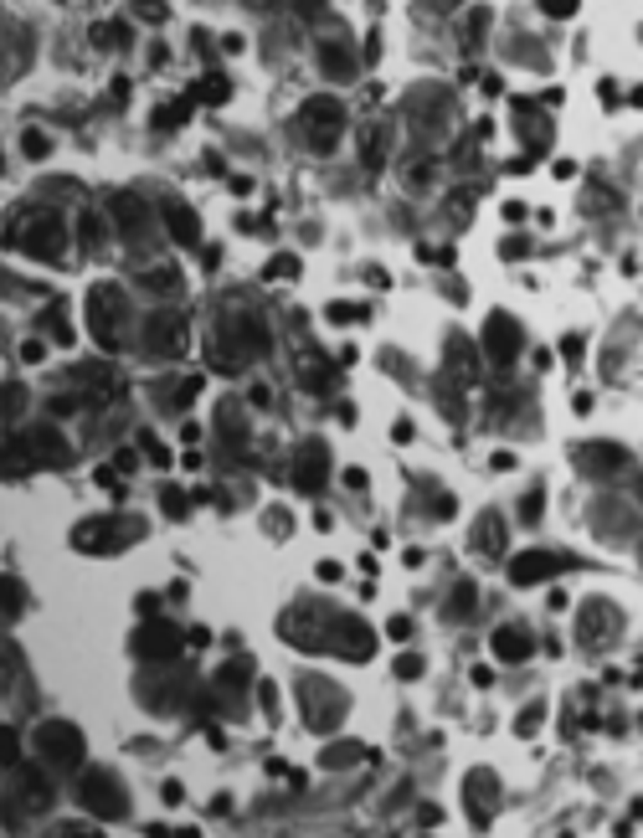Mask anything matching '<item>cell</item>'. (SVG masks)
Listing matches in <instances>:
<instances>
[{
	"instance_id": "cell-1",
	"label": "cell",
	"mask_w": 643,
	"mask_h": 838,
	"mask_svg": "<svg viewBox=\"0 0 643 838\" xmlns=\"http://www.w3.org/2000/svg\"><path fill=\"white\" fill-rule=\"evenodd\" d=\"M340 129H345L340 98H309L304 109H299V140L309 144V155H335Z\"/></svg>"
},
{
	"instance_id": "cell-2",
	"label": "cell",
	"mask_w": 643,
	"mask_h": 838,
	"mask_svg": "<svg viewBox=\"0 0 643 838\" xmlns=\"http://www.w3.org/2000/svg\"><path fill=\"white\" fill-rule=\"evenodd\" d=\"M36 751L47 766H82V730L67 726V720H47V726H36Z\"/></svg>"
},
{
	"instance_id": "cell-3",
	"label": "cell",
	"mask_w": 643,
	"mask_h": 838,
	"mask_svg": "<svg viewBox=\"0 0 643 838\" xmlns=\"http://www.w3.org/2000/svg\"><path fill=\"white\" fill-rule=\"evenodd\" d=\"M78 803L88 807L93 818H103V823H113V818H124V813H129V807H124V787H119L109 772H82Z\"/></svg>"
},
{
	"instance_id": "cell-4",
	"label": "cell",
	"mask_w": 643,
	"mask_h": 838,
	"mask_svg": "<svg viewBox=\"0 0 643 838\" xmlns=\"http://www.w3.org/2000/svg\"><path fill=\"white\" fill-rule=\"evenodd\" d=\"M5 242L26 247L32 257H62L67 232H62V222H57V217H32V222L21 226V232H5Z\"/></svg>"
},
{
	"instance_id": "cell-5",
	"label": "cell",
	"mask_w": 643,
	"mask_h": 838,
	"mask_svg": "<svg viewBox=\"0 0 643 838\" xmlns=\"http://www.w3.org/2000/svg\"><path fill=\"white\" fill-rule=\"evenodd\" d=\"M180 643H186V638H180V628H176V622H160V617H149L145 628L134 633V653H139L145 664H160V659H176V653H180Z\"/></svg>"
},
{
	"instance_id": "cell-6",
	"label": "cell",
	"mask_w": 643,
	"mask_h": 838,
	"mask_svg": "<svg viewBox=\"0 0 643 838\" xmlns=\"http://www.w3.org/2000/svg\"><path fill=\"white\" fill-rule=\"evenodd\" d=\"M113 324H119V288L103 284L88 294V330H93V340L103 350H113Z\"/></svg>"
},
{
	"instance_id": "cell-7",
	"label": "cell",
	"mask_w": 643,
	"mask_h": 838,
	"mask_svg": "<svg viewBox=\"0 0 643 838\" xmlns=\"http://www.w3.org/2000/svg\"><path fill=\"white\" fill-rule=\"evenodd\" d=\"M26 453H32L36 468H67L72 463V448L57 428H32L26 432Z\"/></svg>"
},
{
	"instance_id": "cell-8",
	"label": "cell",
	"mask_w": 643,
	"mask_h": 838,
	"mask_svg": "<svg viewBox=\"0 0 643 838\" xmlns=\"http://www.w3.org/2000/svg\"><path fill=\"white\" fill-rule=\"evenodd\" d=\"M484 350H489V361L510 365L514 355H520V324H514L510 314H489V324H484Z\"/></svg>"
},
{
	"instance_id": "cell-9",
	"label": "cell",
	"mask_w": 643,
	"mask_h": 838,
	"mask_svg": "<svg viewBox=\"0 0 643 838\" xmlns=\"http://www.w3.org/2000/svg\"><path fill=\"white\" fill-rule=\"evenodd\" d=\"M324 478H330V453H324L320 443H304L299 453H293V484H299L304 494H320Z\"/></svg>"
},
{
	"instance_id": "cell-10",
	"label": "cell",
	"mask_w": 643,
	"mask_h": 838,
	"mask_svg": "<svg viewBox=\"0 0 643 838\" xmlns=\"http://www.w3.org/2000/svg\"><path fill=\"white\" fill-rule=\"evenodd\" d=\"M551 571H561V555H551V551H520L510 561V582L514 586H535V582H546Z\"/></svg>"
},
{
	"instance_id": "cell-11",
	"label": "cell",
	"mask_w": 643,
	"mask_h": 838,
	"mask_svg": "<svg viewBox=\"0 0 643 838\" xmlns=\"http://www.w3.org/2000/svg\"><path fill=\"white\" fill-rule=\"evenodd\" d=\"M145 345L155 350V355H180V350H186V324H180V319L170 314V309H165V314L149 319Z\"/></svg>"
},
{
	"instance_id": "cell-12",
	"label": "cell",
	"mask_w": 643,
	"mask_h": 838,
	"mask_svg": "<svg viewBox=\"0 0 643 838\" xmlns=\"http://www.w3.org/2000/svg\"><path fill=\"white\" fill-rule=\"evenodd\" d=\"M119 540H124V530H119L113 520H82L78 530H72V545L88 551V555H93V551H113Z\"/></svg>"
},
{
	"instance_id": "cell-13",
	"label": "cell",
	"mask_w": 643,
	"mask_h": 838,
	"mask_svg": "<svg viewBox=\"0 0 643 838\" xmlns=\"http://www.w3.org/2000/svg\"><path fill=\"white\" fill-rule=\"evenodd\" d=\"M165 226H170V237L180 247H201V222H196V211L186 201H165Z\"/></svg>"
},
{
	"instance_id": "cell-14",
	"label": "cell",
	"mask_w": 643,
	"mask_h": 838,
	"mask_svg": "<svg viewBox=\"0 0 643 838\" xmlns=\"http://www.w3.org/2000/svg\"><path fill=\"white\" fill-rule=\"evenodd\" d=\"M577 458H581V468H592V474H618V468H628V448H618V443H587Z\"/></svg>"
},
{
	"instance_id": "cell-15",
	"label": "cell",
	"mask_w": 643,
	"mask_h": 838,
	"mask_svg": "<svg viewBox=\"0 0 643 838\" xmlns=\"http://www.w3.org/2000/svg\"><path fill=\"white\" fill-rule=\"evenodd\" d=\"M489 649H494V659H504V664H525L531 659V633H520V628H499L494 638H489Z\"/></svg>"
},
{
	"instance_id": "cell-16",
	"label": "cell",
	"mask_w": 643,
	"mask_h": 838,
	"mask_svg": "<svg viewBox=\"0 0 643 838\" xmlns=\"http://www.w3.org/2000/svg\"><path fill=\"white\" fill-rule=\"evenodd\" d=\"M320 67L330 72V78H340V82H350L355 78V63H350V52L340 47V42H324L320 47Z\"/></svg>"
},
{
	"instance_id": "cell-17",
	"label": "cell",
	"mask_w": 643,
	"mask_h": 838,
	"mask_svg": "<svg viewBox=\"0 0 643 838\" xmlns=\"http://www.w3.org/2000/svg\"><path fill=\"white\" fill-rule=\"evenodd\" d=\"M16 782H21V792H26V807H47V797H52V787L42 782V772L36 766H16Z\"/></svg>"
},
{
	"instance_id": "cell-18",
	"label": "cell",
	"mask_w": 643,
	"mask_h": 838,
	"mask_svg": "<svg viewBox=\"0 0 643 838\" xmlns=\"http://www.w3.org/2000/svg\"><path fill=\"white\" fill-rule=\"evenodd\" d=\"M474 540H479L484 555H499V551H504V520H499V515H484L479 535H474Z\"/></svg>"
},
{
	"instance_id": "cell-19",
	"label": "cell",
	"mask_w": 643,
	"mask_h": 838,
	"mask_svg": "<svg viewBox=\"0 0 643 838\" xmlns=\"http://www.w3.org/2000/svg\"><path fill=\"white\" fill-rule=\"evenodd\" d=\"M191 98H196V103H226V98H232V82H226V78H201L191 88Z\"/></svg>"
},
{
	"instance_id": "cell-20",
	"label": "cell",
	"mask_w": 643,
	"mask_h": 838,
	"mask_svg": "<svg viewBox=\"0 0 643 838\" xmlns=\"http://www.w3.org/2000/svg\"><path fill=\"white\" fill-rule=\"evenodd\" d=\"M474 607H479V586L458 582V586H453V602H448V617H468Z\"/></svg>"
},
{
	"instance_id": "cell-21",
	"label": "cell",
	"mask_w": 643,
	"mask_h": 838,
	"mask_svg": "<svg viewBox=\"0 0 643 838\" xmlns=\"http://www.w3.org/2000/svg\"><path fill=\"white\" fill-rule=\"evenodd\" d=\"M340 628H345V649H350V659H366V653H370V638H366V628H360L355 617H345Z\"/></svg>"
},
{
	"instance_id": "cell-22",
	"label": "cell",
	"mask_w": 643,
	"mask_h": 838,
	"mask_svg": "<svg viewBox=\"0 0 643 838\" xmlns=\"http://www.w3.org/2000/svg\"><path fill=\"white\" fill-rule=\"evenodd\" d=\"M113 206H119V217H124V232H139V217H145V206L134 201V196H113Z\"/></svg>"
},
{
	"instance_id": "cell-23",
	"label": "cell",
	"mask_w": 643,
	"mask_h": 838,
	"mask_svg": "<svg viewBox=\"0 0 643 838\" xmlns=\"http://www.w3.org/2000/svg\"><path fill=\"white\" fill-rule=\"evenodd\" d=\"M186 119H191V103H170V109L155 113V129H180Z\"/></svg>"
},
{
	"instance_id": "cell-24",
	"label": "cell",
	"mask_w": 643,
	"mask_h": 838,
	"mask_svg": "<svg viewBox=\"0 0 643 838\" xmlns=\"http://www.w3.org/2000/svg\"><path fill=\"white\" fill-rule=\"evenodd\" d=\"M247 689V664H226L222 669V695H242Z\"/></svg>"
},
{
	"instance_id": "cell-25",
	"label": "cell",
	"mask_w": 643,
	"mask_h": 838,
	"mask_svg": "<svg viewBox=\"0 0 643 838\" xmlns=\"http://www.w3.org/2000/svg\"><path fill=\"white\" fill-rule=\"evenodd\" d=\"M160 505H165V515H176V520H180V515H186V505H191V499H186V494H180V489H170V484H165V489H160Z\"/></svg>"
},
{
	"instance_id": "cell-26",
	"label": "cell",
	"mask_w": 643,
	"mask_h": 838,
	"mask_svg": "<svg viewBox=\"0 0 643 838\" xmlns=\"http://www.w3.org/2000/svg\"><path fill=\"white\" fill-rule=\"evenodd\" d=\"M376 140H381V129H370V134H366V170H381V159H386V149Z\"/></svg>"
},
{
	"instance_id": "cell-27",
	"label": "cell",
	"mask_w": 643,
	"mask_h": 838,
	"mask_svg": "<svg viewBox=\"0 0 643 838\" xmlns=\"http://www.w3.org/2000/svg\"><path fill=\"white\" fill-rule=\"evenodd\" d=\"M139 284H145V288H160V294H176V288H180V278H176V273H145Z\"/></svg>"
},
{
	"instance_id": "cell-28",
	"label": "cell",
	"mask_w": 643,
	"mask_h": 838,
	"mask_svg": "<svg viewBox=\"0 0 643 838\" xmlns=\"http://www.w3.org/2000/svg\"><path fill=\"white\" fill-rule=\"evenodd\" d=\"M139 443H145V453L155 458V468H170V448H165V443H155L149 432H139Z\"/></svg>"
},
{
	"instance_id": "cell-29",
	"label": "cell",
	"mask_w": 643,
	"mask_h": 838,
	"mask_svg": "<svg viewBox=\"0 0 643 838\" xmlns=\"http://www.w3.org/2000/svg\"><path fill=\"white\" fill-rule=\"evenodd\" d=\"M21 149H26L32 159H42V155H47V134H36V129H26V134H21Z\"/></svg>"
},
{
	"instance_id": "cell-30",
	"label": "cell",
	"mask_w": 643,
	"mask_h": 838,
	"mask_svg": "<svg viewBox=\"0 0 643 838\" xmlns=\"http://www.w3.org/2000/svg\"><path fill=\"white\" fill-rule=\"evenodd\" d=\"M289 273H299V257H289V253H278L274 263H268V278H289Z\"/></svg>"
},
{
	"instance_id": "cell-31",
	"label": "cell",
	"mask_w": 643,
	"mask_h": 838,
	"mask_svg": "<svg viewBox=\"0 0 643 838\" xmlns=\"http://www.w3.org/2000/svg\"><path fill=\"white\" fill-rule=\"evenodd\" d=\"M422 674V659L417 653H402V659H397V679H417Z\"/></svg>"
},
{
	"instance_id": "cell-32",
	"label": "cell",
	"mask_w": 643,
	"mask_h": 838,
	"mask_svg": "<svg viewBox=\"0 0 643 838\" xmlns=\"http://www.w3.org/2000/svg\"><path fill=\"white\" fill-rule=\"evenodd\" d=\"M0 592H5V617H16L21 612V582H11V576H5V586H0Z\"/></svg>"
},
{
	"instance_id": "cell-33",
	"label": "cell",
	"mask_w": 643,
	"mask_h": 838,
	"mask_svg": "<svg viewBox=\"0 0 643 838\" xmlns=\"http://www.w3.org/2000/svg\"><path fill=\"white\" fill-rule=\"evenodd\" d=\"M386 638H391V643H407V638H412V622H407V617H391V622H386Z\"/></svg>"
},
{
	"instance_id": "cell-34",
	"label": "cell",
	"mask_w": 643,
	"mask_h": 838,
	"mask_svg": "<svg viewBox=\"0 0 643 838\" xmlns=\"http://www.w3.org/2000/svg\"><path fill=\"white\" fill-rule=\"evenodd\" d=\"M546 16H556V21H566V16H577V0H551V5H541Z\"/></svg>"
},
{
	"instance_id": "cell-35",
	"label": "cell",
	"mask_w": 643,
	"mask_h": 838,
	"mask_svg": "<svg viewBox=\"0 0 643 838\" xmlns=\"http://www.w3.org/2000/svg\"><path fill=\"white\" fill-rule=\"evenodd\" d=\"M0 751H5V766H21V746H16V736H11V730L0 736Z\"/></svg>"
},
{
	"instance_id": "cell-36",
	"label": "cell",
	"mask_w": 643,
	"mask_h": 838,
	"mask_svg": "<svg viewBox=\"0 0 643 838\" xmlns=\"http://www.w3.org/2000/svg\"><path fill=\"white\" fill-rule=\"evenodd\" d=\"M520 515H525V520H541V489H531V494H525V505H520Z\"/></svg>"
},
{
	"instance_id": "cell-37",
	"label": "cell",
	"mask_w": 643,
	"mask_h": 838,
	"mask_svg": "<svg viewBox=\"0 0 643 838\" xmlns=\"http://www.w3.org/2000/svg\"><path fill=\"white\" fill-rule=\"evenodd\" d=\"M330 319L345 324V319H366V309H345V303H330Z\"/></svg>"
},
{
	"instance_id": "cell-38",
	"label": "cell",
	"mask_w": 643,
	"mask_h": 838,
	"mask_svg": "<svg viewBox=\"0 0 643 838\" xmlns=\"http://www.w3.org/2000/svg\"><path fill=\"white\" fill-rule=\"evenodd\" d=\"M124 26H98V32H93V42H124Z\"/></svg>"
},
{
	"instance_id": "cell-39",
	"label": "cell",
	"mask_w": 643,
	"mask_h": 838,
	"mask_svg": "<svg viewBox=\"0 0 643 838\" xmlns=\"http://www.w3.org/2000/svg\"><path fill=\"white\" fill-rule=\"evenodd\" d=\"M42 355H47V350H42V340H26V345H21V361H42Z\"/></svg>"
},
{
	"instance_id": "cell-40",
	"label": "cell",
	"mask_w": 643,
	"mask_h": 838,
	"mask_svg": "<svg viewBox=\"0 0 643 838\" xmlns=\"http://www.w3.org/2000/svg\"><path fill=\"white\" fill-rule=\"evenodd\" d=\"M62 838H103V833H98V828H67Z\"/></svg>"
},
{
	"instance_id": "cell-41",
	"label": "cell",
	"mask_w": 643,
	"mask_h": 838,
	"mask_svg": "<svg viewBox=\"0 0 643 838\" xmlns=\"http://www.w3.org/2000/svg\"><path fill=\"white\" fill-rule=\"evenodd\" d=\"M628 103H633V109H643V88H633V98H628Z\"/></svg>"
},
{
	"instance_id": "cell-42",
	"label": "cell",
	"mask_w": 643,
	"mask_h": 838,
	"mask_svg": "<svg viewBox=\"0 0 643 838\" xmlns=\"http://www.w3.org/2000/svg\"><path fill=\"white\" fill-rule=\"evenodd\" d=\"M638 494H643V484H638Z\"/></svg>"
}]
</instances>
